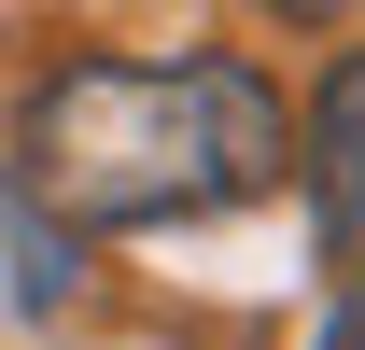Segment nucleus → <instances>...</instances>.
I'll return each mask as SVG.
<instances>
[{
	"mask_svg": "<svg viewBox=\"0 0 365 350\" xmlns=\"http://www.w3.org/2000/svg\"><path fill=\"white\" fill-rule=\"evenodd\" d=\"M295 169H309V224H323V266L365 280V56H337L295 127Z\"/></svg>",
	"mask_w": 365,
	"mask_h": 350,
	"instance_id": "f03ea898",
	"label": "nucleus"
},
{
	"mask_svg": "<svg viewBox=\"0 0 365 350\" xmlns=\"http://www.w3.org/2000/svg\"><path fill=\"white\" fill-rule=\"evenodd\" d=\"M323 350H365V280L337 295V322H323Z\"/></svg>",
	"mask_w": 365,
	"mask_h": 350,
	"instance_id": "20e7f679",
	"label": "nucleus"
},
{
	"mask_svg": "<svg viewBox=\"0 0 365 350\" xmlns=\"http://www.w3.org/2000/svg\"><path fill=\"white\" fill-rule=\"evenodd\" d=\"M253 14H281V28H337L351 0H253Z\"/></svg>",
	"mask_w": 365,
	"mask_h": 350,
	"instance_id": "7ed1b4c3",
	"label": "nucleus"
},
{
	"mask_svg": "<svg viewBox=\"0 0 365 350\" xmlns=\"http://www.w3.org/2000/svg\"><path fill=\"white\" fill-rule=\"evenodd\" d=\"M281 169H295V112L253 56H71L14 112V182L71 238L253 211Z\"/></svg>",
	"mask_w": 365,
	"mask_h": 350,
	"instance_id": "f257e3e1",
	"label": "nucleus"
}]
</instances>
